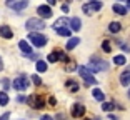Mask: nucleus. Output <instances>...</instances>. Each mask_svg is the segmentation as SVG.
<instances>
[{"label":"nucleus","instance_id":"72a5a7b5","mask_svg":"<svg viewBox=\"0 0 130 120\" xmlns=\"http://www.w3.org/2000/svg\"><path fill=\"white\" fill-rule=\"evenodd\" d=\"M48 104H50V105H55V104H57V100H55L54 97H50V98H48Z\"/></svg>","mask_w":130,"mask_h":120},{"label":"nucleus","instance_id":"cd10ccee","mask_svg":"<svg viewBox=\"0 0 130 120\" xmlns=\"http://www.w3.org/2000/svg\"><path fill=\"white\" fill-rule=\"evenodd\" d=\"M117 45H119L120 48H122V50H123V52H130V47L127 45V43L123 42V40H117Z\"/></svg>","mask_w":130,"mask_h":120},{"label":"nucleus","instance_id":"7c9ffc66","mask_svg":"<svg viewBox=\"0 0 130 120\" xmlns=\"http://www.w3.org/2000/svg\"><path fill=\"white\" fill-rule=\"evenodd\" d=\"M32 80H34L35 85H40V83H42V78L38 77V75H32Z\"/></svg>","mask_w":130,"mask_h":120},{"label":"nucleus","instance_id":"2f4dec72","mask_svg":"<svg viewBox=\"0 0 130 120\" xmlns=\"http://www.w3.org/2000/svg\"><path fill=\"white\" fill-rule=\"evenodd\" d=\"M2 83H4V89H8V87H10V82H8V78H4V80H2Z\"/></svg>","mask_w":130,"mask_h":120},{"label":"nucleus","instance_id":"f704fd0d","mask_svg":"<svg viewBox=\"0 0 130 120\" xmlns=\"http://www.w3.org/2000/svg\"><path fill=\"white\" fill-rule=\"evenodd\" d=\"M62 10H63L65 13H67V12H69V5H67V4H63V5H62Z\"/></svg>","mask_w":130,"mask_h":120},{"label":"nucleus","instance_id":"c9c22d12","mask_svg":"<svg viewBox=\"0 0 130 120\" xmlns=\"http://www.w3.org/2000/svg\"><path fill=\"white\" fill-rule=\"evenodd\" d=\"M40 120H54V118H52V117H50V115H43V117H42V118H40Z\"/></svg>","mask_w":130,"mask_h":120},{"label":"nucleus","instance_id":"7ed1b4c3","mask_svg":"<svg viewBox=\"0 0 130 120\" xmlns=\"http://www.w3.org/2000/svg\"><path fill=\"white\" fill-rule=\"evenodd\" d=\"M5 5L13 12H22L28 7V0H5Z\"/></svg>","mask_w":130,"mask_h":120},{"label":"nucleus","instance_id":"4c0bfd02","mask_svg":"<svg viewBox=\"0 0 130 120\" xmlns=\"http://www.w3.org/2000/svg\"><path fill=\"white\" fill-rule=\"evenodd\" d=\"M108 118H110V120H119V118H117L115 115H108Z\"/></svg>","mask_w":130,"mask_h":120},{"label":"nucleus","instance_id":"b1692460","mask_svg":"<svg viewBox=\"0 0 130 120\" xmlns=\"http://www.w3.org/2000/svg\"><path fill=\"white\" fill-rule=\"evenodd\" d=\"M47 60H48V62H52V63L57 62V60H58V54H57V50H55V52H50L48 57H47Z\"/></svg>","mask_w":130,"mask_h":120},{"label":"nucleus","instance_id":"a878e982","mask_svg":"<svg viewBox=\"0 0 130 120\" xmlns=\"http://www.w3.org/2000/svg\"><path fill=\"white\" fill-rule=\"evenodd\" d=\"M82 10H84V13H85V15H92V13H93L92 5H90V4H85L84 7H82Z\"/></svg>","mask_w":130,"mask_h":120},{"label":"nucleus","instance_id":"a19ab883","mask_svg":"<svg viewBox=\"0 0 130 120\" xmlns=\"http://www.w3.org/2000/svg\"><path fill=\"white\" fill-rule=\"evenodd\" d=\"M128 98H130V90H128Z\"/></svg>","mask_w":130,"mask_h":120},{"label":"nucleus","instance_id":"20e7f679","mask_svg":"<svg viewBox=\"0 0 130 120\" xmlns=\"http://www.w3.org/2000/svg\"><path fill=\"white\" fill-rule=\"evenodd\" d=\"M25 28L30 32H35V30H43L45 28V23H43L42 19H28L25 22Z\"/></svg>","mask_w":130,"mask_h":120},{"label":"nucleus","instance_id":"58836bf2","mask_svg":"<svg viewBox=\"0 0 130 120\" xmlns=\"http://www.w3.org/2000/svg\"><path fill=\"white\" fill-rule=\"evenodd\" d=\"M47 4H48V5H54V4H55V0H47Z\"/></svg>","mask_w":130,"mask_h":120},{"label":"nucleus","instance_id":"e433bc0d","mask_svg":"<svg viewBox=\"0 0 130 120\" xmlns=\"http://www.w3.org/2000/svg\"><path fill=\"white\" fill-rule=\"evenodd\" d=\"M4 70V62H2V58H0V72Z\"/></svg>","mask_w":130,"mask_h":120},{"label":"nucleus","instance_id":"f257e3e1","mask_svg":"<svg viewBox=\"0 0 130 120\" xmlns=\"http://www.w3.org/2000/svg\"><path fill=\"white\" fill-rule=\"evenodd\" d=\"M27 40H30V43L32 45H35V47H45L47 45V37L45 35H42V33H38V32H30L28 33V39Z\"/></svg>","mask_w":130,"mask_h":120},{"label":"nucleus","instance_id":"a211bd4d","mask_svg":"<svg viewBox=\"0 0 130 120\" xmlns=\"http://www.w3.org/2000/svg\"><path fill=\"white\" fill-rule=\"evenodd\" d=\"M92 93H93V98H95V100H99V102H103V100H105V93H103L100 89H93Z\"/></svg>","mask_w":130,"mask_h":120},{"label":"nucleus","instance_id":"412c9836","mask_svg":"<svg viewBox=\"0 0 130 120\" xmlns=\"http://www.w3.org/2000/svg\"><path fill=\"white\" fill-rule=\"evenodd\" d=\"M102 48H103V52H107V54H110L112 52V43H110V40H103L102 42Z\"/></svg>","mask_w":130,"mask_h":120},{"label":"nucleus","instance_id":"393cba45","mask_svg":"<svg viewBox=\"0 0 130 120\" xmlns=\"http://www.w3.org/2000/svg\"><path fill=\"white\" fill-rule=\"evenodd\" d=\"M65 70L67 72H73V70H77V65L73 60H70V62H67V65H65Z\"/></svg>","mask_w":130,"mask_h":120},{"label":"nucleus","instance_id":"bb28decb","mask_svg":"<svg viewBox=\"0 0 130 120\" xmlns=\"http://www.w3.org/2000/svg\"><path fill=\"white\" fill-rule=\"evenodd\" d=\"M58 35H62V37H70V28H60V30H55Z\"/></svg>","mask_w":130,"mask_h":120},{"label":"nucleus","instance_id":"0eeeda50","mask_svg":"<svg viewBox=\"0 0 130 120\" xmlns=\"http://www.w3.org/2000/svg\"><path fill=\"white\" fill-rule=\"evenodd\" d=\"M19 47H20V50H22V54L25 55V57L34 58V52H32V48H30V45H28L27 40H20V42H19Z\"/></svg>","mask_w":130,"mask_h":120},{"label":"nucleus","instance_id":"6e6552de","mask_svg":"<svg viewBox=\"0 0 130 120\" xmlns=\"http://www.w3.org/2000/svg\"><path fill=\"white\" fill-rule=\"evenodd\" d=\"M70 25V20L67 19V17H60V19H57L54 22V25H52V28L54 30H60V28H65Z\"/></svg>","mask_w":130,"mask_h":120},{"label":"nucleus","instance_id":"79ce46f5","mask_svg":"<svg viewBox=\"0 0 130 120\" xmlns=\"http://www.w3.org/2000/svg\"><path fill=\"white\" fill-rule=\"evenodd\" d=\"M87 120H92V118H87Z\"/></svg>","mask_w":130,"mask_h":120},{"label":"nucleus","instance_id":"9b49d317","mask_svg":"<svg viewBox=\"0 0 130 120\" xmlns=\"http://www.w3.org/2000/svg\"><path fill=\"white\" fill-rule=\"evenodd\" d=\"M0 37H4V39H12V37H13V32H12L10 27L2 25V27H0Z\"/></svg>","mask_w":130,"mask_h":120},{"label":"nucleus","instance_id":"39448f33","mask_svg":"<svg viewBox=\"0 0 130 120\" xmlns=\"http://www.w3.org/2000/svg\"><path fill=\"white\" fill-rule=\"evenodd\" d=\"M27 102H28V105L30 107H34V109H37V110H40V109H45V98L42 97V95H30V97L27 98Z\"/></svg>","mask_w":130,"mask_h":120},{"label":"nucleus","instance_id":"1a4fd4ad","mask_svg":"<svg viewBox=\"0 0 130 120\" xmlns=\"http://www.w3.org/2000/svg\"><path fill=\"white\" fill-rule=\"evenodd\" d=\"M85 113V107L82 104H73L72 105V117L73 118H80Z\"/></svg>","mask_w":130,"mask_h":120},{"label":"nucleus","instance_id":"4468645a","mask_svg":"<svg viewBox=\"0 0 130 120\" xmlns=\"http://www.w3.org/2000/svg\"><path fill=\"white\" fill-rule=\"evenodd\" d=\"M65 87H67L70 92H73V93L80 90V87H78V83H77L75 80H67V82H65Z\"/></svg>","mask_w":130,"mask_h":120},{"label":"nucleus","instance_id":"2eb2a0df","mask_svg":"<svg viewBox=\"0 0 130 120\" xmlns=\"http://www.w3.org/2000/svg\"><path fill=\"white\" fill-rule=\"evenodd\" d=\"M122 30V23L119 22H110V25H108V32H112V33H117V32Z\"/></svg>","mask_w":130,"mask_h":120},{"label":"nucleus","instance_id":"aec40b11","mask_svg":"<svg viewBox=\"0 0 130 120\" xmlns=\"http://www.w3.org/2000/svg\"><path fill=\"white\" fill-rule=\"evenodd\" d=\"M125 62H127V58L123 57V55H115L113 57V63L115 65H125Z\"/></svg>","mask_w":130,"mask_h":120},{"label":"nucleus","instance_id":"f8f14e48","mask_svg":"<svg viewBox=\"0 0 130 120\" xmlns=\"http://www.w3.org/2000/svg\"><path fill=\"white\" fill-rule=\"evenodd\" d=\"M120 83H122L123 87H127V85H130V70H125V72H122L120 74Z\"/></svg>","mask_w":130,"mask_h":120},{"label":"nucleus","instance_id":"4be33fe9","mask_svg":"<svg viewBox=\"0 0 130 120\" xmlns=\"http://www.w3.org/2000/svg\"><path fill=\"white\" fill-rule=\"evenodd\" d=\"M90 5H92V10L93 12H99L100 8H102V2H99V0H92V2H90Z\"/></svg>","mask_w":130,"mask_h":120},{"label":"nucleus","instance_id":"473e14b6","mask_svg":"<svg viewBox=\"0 0 130 120\" xmlns=\"http://www.w3.org/2000/svg\"><path fill=\"white\" fill-rule=\"evenodd\" d=\"M8 118H10V113H8V112H5L4 115L0 117V120H8Z\"/></svg>","mask_w":130,"mask_h":120},{"label":"nucleus","instance_id":"dca6fc26","mask_svg":"<svg viewBox=\"0 0 130 120\" xmlns=\"http://www.w3.org/2000/svg\"><path fill=\"white\" fill-rule=\"evenodd\" d=\"M78 42H80V39H78V37H72V39H69V42H67V50L75 48V47L78 45Z\"/></svg>","mask_w":130,"mask_h":120},{"label":"nucleus","instance_id":"c756f323","mask_svg":"<svg viewBox=\"0 0 130 120\" xmlns=\"http://www.w3.org/2000/svg\"><path fill=\"white\" fill-rule=\"evenodd\" d=\"M57 54H58V60H62V62H67V60H69V58H67V54H65V52H62V50H57Z\"/></svg>","mask_w":130,"mask_h":120},{"label":"nucleus","instance_id":"423d86ee","mask_svg":"<svg viewBox=\"0 0 130 120\" xmlns=\"http://www.w3.org/2000/svg\"><path fill=\"white\" fill-rule=\"evenodd\" d=\"M12 87L15 90H19V92H25L27 87H28V80L25 77H17L15 80L12 82Z\"/></svg>","mask_w":130,"mask_h":120},{"label":"nucleus","instance_id":"ddd939ff","mask_svg":"<svg viewBox=\"0 0 130 120\" xmlns=\"http://www.w3.org/2000/svg\"><path fill=\"white\" fill-rule=\"evenodd\" d=\"M70 28H72V30H75V32H78L82 28V20L78 19V17H73V19L70 20Z\"/></svg>","mask_w":130,"mask_h":120},{"label":"nucleus","instance_id":"37998d69","mask_svg":"<svg viewBox=\"0 0 130 120\" xmlns=\"http://www.w3.org/2000/svg\"><path fill=\"white\" fill-rule=\"evenodd\" d=\"M90 2H92V0H90Z\"/></svg>","mask_w":130,"mask_h":120},{"label":"nucleus","instance_id":"ea45409f","mask_svg":"<svg viewBox=\"0 0 130 120\" xmlns=\"http://www.w3.org/2000/svg\"><path fill=\"white\" fill-rule=\"evenodd\" d=\"M127 7H128V8H130V0H127Z\"/></svg>","mask_w":130,"mask_h":120},{"label":"nucleus","instance_id":"9d476101","mask_svg":"<svg viewBox=\"0 0 130 120\" xmlns=\"http://www.w3.org/2000/svg\"><path fill=\"white\" fill-rule=\"evenodd\" d=\"M37 13H38V17H42V19H48V17H52V8H50L48 5H38Z\"/></svg>","mask_w":130,"mask_h":120},{"label":"nucleus","instance_id":"f3484780","mask_svg":"<svg viewBox=\"0 0 130 120\" xmlns=\"http://www.w3.org/2000/svg\"><path fill=\"white\" fill-rule=\"evenodd\" d=\"M112 8H113V12L119 13V15H127V7H123V5H120V4H115Z\"/></svg>","mask_w":130,"mask_h":120},{"label":"nucleus","instance_id":"6ab92c4d","mask_svg":"<svg viewBox=\"0 0 130 120\" xmlns=\"http://www.w3.org/2000/svg\"><path fill=\"white\" fill-rule=\"evenodd\" d=\"M115 107H117V105H115L113 102H103V104H102V110H103V112H112Z\"/></svg>","mask_w":130,"mask_h":120},{"label":"nucleus","instance_id":"f03ea898","mask_svg":"<svg viewBox=\"0 0 130 120\" xmlns=\"http://www.w3.org/2000/svg\"><path fill=\"white\" fill-rule=\"evenodd\" d=\"M78 74H80V77L85 80V83L87 85H95L97 83V80H95V77L92 75V70L88 68V67H78Z\"/></svg>","mask_w":130,"mask_h":120},{"label":"nucleus","instance_id":"c85d7f7f","mask_svg":"<svg viewBox=\"0 0 130 120\" xmlns=\"http://www.w3.org/2000/svg\"><path fill=\"white\" fill-rule=\"evenodd\" d=\"M37 70H38V72H45V70H47V63L42 62V60H38V62H37Z\"/></svg>","mask_w":130,"mask_h":120},{"label":"nucleus","instance_id":"5701e85b","mask_svg":"<svg viewBox=\"0 0 130 120\" xmlns=\"http://www.w3.org/2000/svg\"><path fill=\"white\" fill-rule=\"evenodd\" d=\"M7 104H8V95L5 92H0V105H2V107H5Z\"/></svg>","mask_w":130,"mask_h":120}]
</instances>
